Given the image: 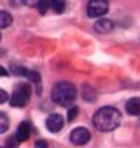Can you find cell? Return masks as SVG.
I'll return each mask as SVG.
<instances>
[{
	"mask_svg": "<svg viewBox=\"0 0 140 148\" xmlns=\"http://www.w3.org/2000/svg\"><path fill=\"white\" fill-rule=\"evenodd\" d=\"M92 122L98 131L110 132V131H114L115 128H118L120 122H121V113L115 107L105 106V107H101L93 114Z\"/></svg>",
	"mask_w": 140,
	"mask_h": 148,
	"instance_id": "cell-1",
	"label": "cell"
},
{
	"mask_svg": "<svg viewBox=\"0 0 140 148\" xmlns=\"http://www.w3.org/2000/svg\"><path fill=\"white\" fill-rule=\"evenodd\" d=\"M76 95H77V90L70 82H58L54 85L51 91L53 101L58 106H63V107L72 104L76 100Z\"/></svg>",
	"mask_w": 140,
	"mask_h": 148,
	"instance_id": "cell-2",
	"label": "cell"
},
{
	"mask_svg": "<svg viewBox=\"0 0 140 148\" xmlns=\"http://www.w3.org/2000/svg\"><path fill=\"white\" fill-rule=\"evenodd\" d=\"M29 97H31L29 84H19V85H16L9 101H10V106H13V107H24V106L28 104Z\"/></svg>",
	"mask_w": 140,
	"mask_h": 148,
	"instance_id": "cell-3",
	"label": "cell"
},
{
	"mask_svg": "<svg viewBox=\"0 0 140 148\" xmlns=\"http://www.w3.org/2000/svg\"><path fill=\"white\" fill-rule=\"evenodd\" d=\"M108 8H110L108 0H89L86 13L89 18H99L108 12Z\"/></svg>",
	"mask_w": 140,
	"mask_h": 148,
	"instance_id": "cell-4",
	"label": "cell"
},
{
	"mask_svg": "<svg viewBox=\"0 0 140 148\" xmlns=\"http://www.w3.org/2000/svg\"><path fill=\"white\" fill-rule=\"evenodd\" d=\"M70 141L74 145H85L91 141V132L86 128H76L70 134Z\"/></svg>",
	"mask_w": 140,
	"mask_h": 148,
	"instance_id": "cell-5",
	"label": "cell"
},
{
	"mask_svg": "<svg viewBox=\"0 0 140 148\" xmlns=\"http://www.w3.org/2000/svg\"><path fill=\"white\" fill-rule=\"evenodd\" d=\"M45 126H47V129L53 134H57L63 129V126H64V119L62 114H57V113H53L47 117L45 120Z\"/></svg>",
	"mask_w": 140,
	"mask_h": 148,
	"instance_id": "cell-6",
	"label": "cell"
},
{
	"mask_svg": "<svg viewBox=\"0 0 140 148\" xmlns=\"http://www.w3.org/2000/svg\"><path fill=\"white\" fill-rule=\"evenodd\" d=\"M93 28L99 34H108V32H111L114 29V24H112V21H110L107 18H99L95 22Z\"/></svg>",
	"mask_w": 140,
	"mask_h": 148,
	"instance_id": "cell-7",
	"label": "cell"
},
{
	"mask_svg": "<svg viewBox=\"0 0 140 148\" xmlns=\"http://www.w3.org/2000/svg\"><path fill=\"white\" fill-rule=\"evenodd\" d=\"M29 136H31V125L29 122H22L16 129V138L19 139V142H24L29 139Z\"/></svg>",
	"mask_w": 140,
	"mask_h": 148,
	"instance_id": "cell-8",
	"label": "cell"
},
{
	"mask_svg": "<svg viewBox=\"0 0 140 148\" xmlns=\"http://www.w3.org/2000/svg\"><path fill=\"white\" fill-rule=\"evenodd\" d=\"M126 112L131 116H140V98L134 97L126 103Z\"/></svg>",
	"mask_w": 140,
	"mask_h": 148,
	"instance_id": "cell-9",
	"label": "cell"
},
{
	"mask_svg": "<svg viewBox=\"0 0 140 148\" xmlns=\"http://www.w3.org/2000/svg\"><path fill=\"white\" fill-rule=\"evenodd\" d=\"M12 25V15L6 10H0V29L9 28Z\"/></svg>",
	"mask_w": 140,
	"mask_h": 148,
	"instance_id": "cell-10",
	"label": "cell"
},
{
	"mask_svg": "<svg viewBox=\"0 0 140 148\" xmlns=\"http://www.w3.org/2000/svg\"><path fill=\"white\" fill-rule=\"evenodd\" d=\"M50 5H51V9L55 13H63L66 10V2L64 0H50Z\"/></svg>",
	"mask_w": 140,
	"mask_h": 148,
	"instance_id": "cell-11",
	"label": "cell"
},
{
	"mask_svg": "<svg viewBox=\"0 0 140 148\" xmlns=\"http://www.w3.org/2000/svg\"><path fill=\"white\" fill-rule=\"evenodd\" d=\"M9 129V117L6 113L0 112V134H5Z\"/></svg>",
	"mask_w": 140,
	"mask_h": 148,
	"instance_id": "cell-12",
	"label": "cell"
},
{
	"mask_svg": "<svg viewBox=\"0 0 140 148\" xmlns=\"http://www.w3.org/2000/svg\"><path fill=\"white\" fill-rule=\"evenodd\" d=\"M25 76L31 81V82H34V84H38L41 82V75H39L38 72H35V71H29V69H26V73H25Z\"/></svg>",
	"mask_w": 140,
	"mask_h": 148,
	"instance_id": "cell-13",
	"label": "cell"
},
{
	"mask_svg": "<svg viewBox=\"0 0 140 148\" xmlns=\"http://www.w3.org/2000/svg\"><path fill=\"white\" fill-rule=\"evenodd\" d=\"M83 97L85 100H89V101H95V91L91 88V87H85L83 88Z\"/></svg>",
	"mask_w": 140,
	"mask_h": 148,
	"instance_id": "cell-14",
	"label": "cell"
},
{
	"mask_svg": "<svg viewBox=\"0 0 140 148\" xmlns=\"http://www.w3.org/2000/svg\"><path fill=\"white\" fill-rule=\"evenodd\" d=\"M38 10H39V13H45L47 10H48V8H51V5H50V0H41V2L38 3Z\"/></svg>",
	"mask_w": 140,
	"mask_h": 148,
	"instance_id": "cell-15",
	"label": "cell"
},
{
	"mask_svg": "<svg viewBox=\"0 0 140 148\" xmlns=\"http://www.w3.org/2000/svg\"><path fill=\"white\" fill-rule=\"evenodd\" d=\"M77 114H79V109L77 107H70L69 112H67V120L72 122L74 117H77Z\"/></svg>",
	"mask_w": 140,
	"mask_h": 148,
	"instance_id": "cell-16",
	"label": "cell"
},
{
	"mask_svg": "<svg viewBox=\"0 0 140 148\" xmlns=\"http://www.w3.org/2000/svg\"><path fill=\"white\" fill-rule=\"evenodd\" d=\"M18 144H19V139L16 136L9 138L7 142H6V148H18Z\"/></svg>",
	"mask_w": 140,
	"mask_h": 148,
	"instance_id": "cell-17",
	"label": "cell"
},
{
	"mask_svg": "<svg viewBox=\"0 0 140 148\" xmlns=\"http://www.w3.org/2000/svg\"><path fill=\"white\" fill-rule=\"evenodd\" d=\"M39 2H41V0H24V5L29 6V8H37Z\"/></svg>",
	"mask_w": 140,
	"mask_h": 148,
	"instance_id": "cell-18",
	"label": "cell"
},
{
	"mask_svg": "<svg viewBox=\"0 0 140 148\" xmlns=\"http://www.w3.org/2000/svg\"><path fill=\"white\" fill-rule=\"evenodd\" d=\"M7 100H9V95H7V92H6L5 90H0V104L6 103Z\"/></svg>",
	"mask_w": 140,
	"mask_h": 148,
	"instance_id": "cell-19",
	"label": "cell"
},
{
	"mask_svg": "<svg viewBox=\"0 0 140 148\" xmlns=\"http://www.w3.org/2000/svg\"><path fill=\"white\" fill-rule=\"evenodd\" d=\"M35 148H48L47 141H44V139H39V141H37V142H35Z\"/></svg>",
	"mask_w": 140,
	"mask_h": 148,
	"instance_id": "cell-20",
	"label": "cell"
},
{
	"mask_svg": "<svg viewBox=\"0 0 140 148\" xmlns=\"http://www.w3.org/2000/svg\"><path fill=\"white\" fill-rule=\"evenodd\" d=\"M10 3H12V6H21V5H24V0H10Z\"/></svg>",
	"mask_w": 140,
	"mask_h": 148,
	"instance_id": "cell-21",
	"label": "cell"
},
{
	"mask_svg": "<svg viewBox=\"0 0 140 148\" xmlns=\"http://www.w3.org/2000/svg\"><path fill=\"white\" fill-rule=\"evenodd\" d=\"M9 73H7V71L5 69V68H2V66H0V76H7Z\"/></svg>",
	"mask_w": 140,
	"mask_h": 148,
	"instance_id": "cell-22",
	"label": "cell"
},
{
	"mask_svg": "<svg viewBox=\"0 0 140 148\" xmlns=\"http://www.w3.org/2000/svg\"><path fill=\"white\" fill-rule=\"evenodd\" d=\"M0 40H2V34H0Z\"/></svg>",
	"mask_w": 140,
	"mask_h": 148,
	"instance_id": "cell-23",
	"label": "cell"
}]
</instances>
